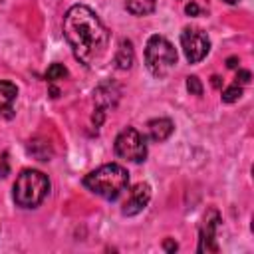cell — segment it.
I'll return each mask as SVG.
<instances>
[{"label":"cell","instance_id":"6da1fadb","mask_svg":"<svg viewBox=\"0 0 254 254\" xmlns=\"http://www.w3.org/2000/svg\"><path fill=\"white\" fill-rule=\"evenodd\" d=\"M64 36L75 56L83 65H95L107 52L109 32L99 20V16L83 6H71L64 16Z\"/></svg>","mask_w":254,"mask_h":254},{"label":"cell","instance_id":"7a4b0ae2","mask_svg":"<svg viewBox=\"0 0 254 254\" xmlns=\"http://www.w3.org/2000/svg\"><path fill=\"white\" fill-rule=\"evenodd\" d=\"M83 185L93 194H97V196H101L105 200H115L127 189L129 173H127V169H123L117 163L101 165L99 169H95L89 175H85Z\"/></svg>","mask_w":254,"mask_h":254},{"label":"cell","instance_id":"3957f363","mask_svg":"<svg viewBox=\"0 0 254 254\" xmlns=\"http://www.w3.org/2000/svg\"><path fill=\"white\" fill-rule=\"evenodd\" d=\"M50 181L42 171L26 169L14 183V202L22 208H36L48 194Z\"/></svg>","mask_w":254,"mask_h":254},{"label":"cell","instance_id":"277c9868","mask_svg":"<svg viewBox=\"0 0 254 254\" xmlns=\"http://www.w3.org/2000/svg\"><path fill=\"white\" fill-rule=\"evenodd\" d=\"M145 64L155 77H165L177 64V50L163 36H151L145 46Z\"/></svg>","mask_w":254,"mask_h":254},{"label":"cell","instance_id":"5b68a950","mask_svg":"<svg viewBox=\"0 0 254 254\" xmlns=\"http://www.w3.org/2000/svg\"><path fill=\"white\" fill-rule=\"evenodd\" d=\"M115 153L121 159L143 163L147 159V145H145L143 135L133 127H125L115 139Z\"/></svg>","mask_w":254,"mask_h":254},{"label":"cell","instance_id":"8992f818","mask_svg":"<svg viewBox=\"0 0 254 254\" xmlns=\"http://www.w3.org/2000/svg\"><path fill=\"white\" fill-rule=\"evenodd\" d=\"M181 46H183L185 58L190 64H198L210 52V40L206 32H202L200 28H185L181 34Z\"/></svg>","mask_w":254,"mask_h":254},{"label":"cell","instance_id":"52a82bcc","mask_svg":"<svg viewBox=\"0 0 254 254\" xmlns=\"http://www.w3.org/2000/svg\"><path fill=\"white\" fill-rule=\"evenodd\" d=\"M218 222H220V214L218 210H208L202 218V224H200V240H198V252H216L218 250V244H216V228H218Z\"/></svg>","mask_w":254,"mask_h":254},{"label":"cell","instance_id":"ba28073f","mask_svg":"<svg viewBox=\"0 0 254 254\" xmlns=\"http://www.w3.org/2000/svg\"><path fill=\"white\" fill-rule=\"evenodd\" d=\"M149 200H151V187H149L147 183H137V185L131 189L127 200L123 202L121 212H123L125 216H135V214H139V212L149 204Z\"/></svg>","mask_w":254,"mask_h":254},{"label":"cell","instance_id":"9c48e42d","mask_svg":"<svg viewBox=\"0 0 254 254\" xmlns=\"http://www.w3.org/2000/svg\"><path fill=\"white\" fill-rule=\"evenodd\" d=\"M93 99L97 103L99 111H105L109 107H115L117 99H119V89L113 83H103L93 91Z\"/></svg>","mask_w":254,"mask_h":254},{"label":"cell","instance_id":"30bf717a","mask_svg":"<svg viewBox=\"0 0 254 254\" xmlns=\"http://www.w3.org/2000/svg\"><path fill=\"white\" fill-rule=\"evenodd\" d=\"M173 129H175V125H173V121H171V119H167V117L151 119V121L147 123V133H149V139H153V141H157V143L167 141V139L171 137Z\"/></svg>","mask_w":254,"mask_h":254},{"label":"cell","instance_id":"8fae6325","mask_svg":"<svg viewBox=\"0 0 254 254\" xmlns=\"http://www.w3.org/2000/svg\"><path fill=\"white\" fill-rule=\"evenodd\" d=\"M18 95V89L10 81H0V115L12 117V103Z\"/></svg>","mask_w":254,"mask_h":254},{"label":"cell","instance_id":"7c38bea8","mask_svg":"<svg viewBox=\"0 0 254 254\" xmlns=\"http://www.w3.org/2000/svg\"><path fill=\"white\" fill-rule=\"evenodd\" d=\"M135 62V50H133V44L131 40L123 38L119 42V48H117V54H115V65L119 69H129Z\"/></svg>","mask_w":254,"mask_h":254},{"label":"cell","instance_id":"4fadbf2b","mask_svg":"<svg viewBox=\"0 0 254 254\" xmlns=\"http://www.w3.org/2000/svg\"><path fill=\"white\" fill-rule=\"evenodd\" d=\"M157 0H125V8L133 16H149L155 10Z\"/></svg>","mask_w":254,"mask_h":254},{"label":"cell","instance_id":"5bb4252c","mask_svg":"<svg viewBox=\"0 0 254 254\" xmlns=\"http://www.w3.org/2000/svg\"><path fill=\"white\" fill-rule=\"evenodd\" d=\"M222 101L224 103H234V101H238L240 97H242V85H238V83H232L230 87H226L224 91H222Z\"/></svg>","mask_w":254,"mask_h":254},{"label":"cell","instance_id":"9a60e30c","mask_svg":"<svg viewBox=\"0 0 254 254\" xmlns=\"http://www.w3.org/2000/svg\"><path fill=\"white\" fill-rule=\"evenodd\" d=\"M65 75H67V69L62 64H52L48 67V71H46V79L48 81H58V79H64Z\"/></svg>","mask_w":254,"mask_h":254},{"label":"cell","instance_id":"2e32d148","mask_svg":"<svg viewBox=\"0 0 254 254\" xmlns=\"http://www.w3.org/2000/svg\"><path fill=\"white\" fill-rule=\"evenodd\" d=\"M187 89L190 95H202V83L196 75H189L187 77Z\"/></svg>","mask_w":254,"mask_h":254},{"label":"cell","instance_id":"e0dca14e","mask_svg":"<svg viewBox=\"0 0 254 254\" xmlns=\"http://www.w3.org/2000/svg\"><path fill=\"white\" fill-rule=\"evenodd\" d=\"M250 71L248 69H238V73H236V81L234 83H238V85H246V83H250Z\"/></svg>","mask_w":254,"mask_h":254},{"label":"cell","instance_id":"ac0fdd59","mask_svg":"<svg viewBox=\"0 0 254 254\" xmlns=\"http://www.w3.org/2000/svg\"><path fill=\"white\" fill-rule=\"evenodd\" d=\"M185 12H187L189 16H198L200 8H198V4H194V2H189V4L185 6Z\"/></svg>","mask_w":254,"mask_h":254},{"label":"cell","instance_id":"d6986e66","mask_svg":"<svg viewBox=\"0 0 254 254\" xmlns=\"http://www.w3.org/2000/svg\"><path fill=\"white\" fill-rule=\"evenodd\" d=\"M238 64H240V60H238L236 56H232V58H228V60H226V67H230V69H236V67H238Z\"/></svg>","mask_w":254,"mask_h":254},{"label":"cell","instance_id":"ffe728a7","mask_svg":"<svg viewBox=\"0 0 254 254\" xmlns=\"http://www.w3.org/2000/svg\"><path fill=\"white\" fill-rule=\"evenodd\" d=\"M165 250H167V252H175V250H177V242H173V240H165Z\"/></svg>","mask_w":254,"mask_h":254},{"label":"cell","instance_id":"44dd1931","mask_svg":"<svg viewBox=\"0 0 254 254\" xmlns=\"http://www.w3.org/2000/svg\"><path fill=\"white\" fill-rule=\"evenodd\" d=\"M6 173H8V165H6V161L0 165V177H6Z\"/></svg>","mask_w":254,"mask_h":254},{"label":"cell","instance_id":"7402d4cb","mask_svg":"<svg viewBox=\"0 0 254 254\" xmlns=\"http://www.w3.org/2000/svg\"><path fill=\"white\" fill-rule=\"evenodd\" d=\"M212 85L214 87H220V77L218 75H212Z\"/></svg>","mask_w":254,"mask_h":254},{"label":"cell","instance_id":"603a6c76","mask_svg":"<svg viewBox=\"0 0 254 254\" xmlns=\"http://www.w3.org/2000/svg\"><path fill=\"white\" fill-rule=\"evenodd\" d=\"M50 91H52V97H58V93H60V91H58V89H56V87H52V89H50Z\"/></svg>","mask_w":254,"mask_h":254},{"label":"cell","instance_id":"cb8c5ba5","mask_svg":"<svg viewBox=\"0 0 254 254\" xmlns=\"http://www.w3.org/2000/svg\"><path fill=\"white\" fill-rule=\"evenodd\" d=\"M224 2H226V4H236L238 0H224Z\"/></svg>","mask_w":254,"mask_h":254}]
</instances>
